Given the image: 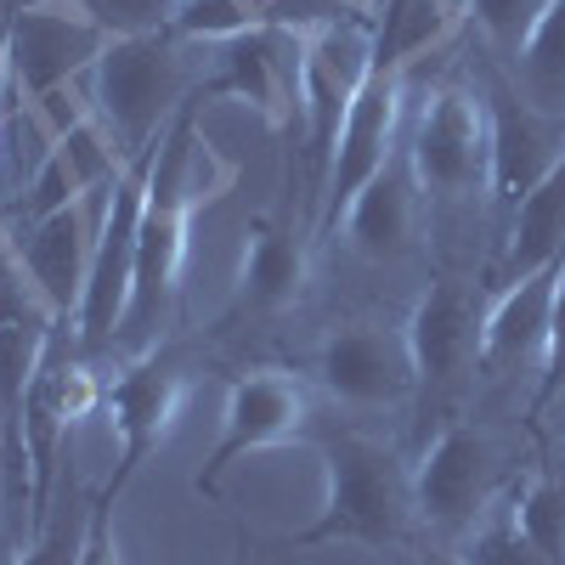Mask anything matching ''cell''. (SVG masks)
<instances>
[{"instance_id":"8992f818","label":"cell","mask_w":565,"mask_h":565,"mask_svg":"<svg viewBox=\"0 0 565 565\" xmlns=\"http://www.w3.org/2000/svg\"><path fill=\"white\" fill-rule=\"evenodd\" d=\"M373 74V18H340L306 34V79H300V170H306V199L311 221L322 204L328 170H334V148L345 114L356 103L362 79Z\"/></svg>"},{"instance_id":"4dcf8cb0","label":"cell","mask_w":565,"mask_h":565,"mask_svg":"<svg viewBox=\"0 0 565 565\" xmlns=\"http://www.w3.org/2000/svg\"><path fill=\"white\" fill-rule=\"evenodd\" d=\"M385 559H391V565H469V559H463V548H418V543L391 548Z\"/></svg>"},{"instance_id":"5b68a950","label":"cell","mask_w":565,"mask_h":565,"mask_svg":"<svg viewBox=\"0 0 565 565\" xmlns=\"http://www.w3.org/2000/svg\"><path fill=\"white\" fill-rule=\"evenodd\" d=\"M509 463L487 424L476 418H447L441 430L424 441L413 463V503L418 526L436 537H469L487 514L509 498Z\"/></svg>"},{"instance_id":"4316f807","label":"cell","mask_w":565,"mask_h":565,"mask_svg":"<svg viewBox=\"0 0 565 565\" xmlns=\"http://www.w3.org/2000/svg\"><path fill=\"white\" fill-rule=\"evenodd\" d=\"M543 12H548V0H476V7H469V18H476V29L487 40V52L503 57V63L521 57V45L532 40Z\"/></svg>"},{"instance_id":"7402d4cb","label":"cell","mask_w":565,"mask_h":565,"mask_svg":"<svg viewBox=\"0 0 565 565\" xmlns=\"http://www.w3.org/2000/svg\"><path fill=\"white\" fill-rule=\"evenodd\" d=\"M458 23L463 18H452L441 0H380V12H373V63L413 68L436 45H447Z\"/></svg>"},{"instance_id":"52a82bcc","label":"cell","mask_w":565,"mask_h":565,"mask_svg":"<svg viewBox=\"0 0 565 565\" xmlns=\"http://www.w3.org/2000/svg\"><path fill=\"white\" fill-rule=\"evenodd\" d=\"M153 159H159V141L148 153L125 159V170L108 186L97 255H90V277H85L79 311H74V345H79V356H103V351L119 345V328H125V311H130V289H136V238H141V204H148Z\"/></svg>"},{"instance_id":"2e32d148","label":"cell","mask_w":565,"mask_h":565,"mask_svg":"<svg viewBox=\"0 0 565 565\" xmlns=\"http://www.w3.org/2000/svg\"><path fill=\"white\" fill-rule=\"evenodd\" d=\"M108 186H114V181H108ZM108 186L12 232V255H18V266L29 271L34 300H45V311H52V317H68V322H74V311H79L85 277H90V255H97V232H103Z\"/></svg>"},{"instance_id":"d4e9b609","label":"cell","mask_w":565,"mask_h":565,"mask_svg":"<svg viewBox=\"0 0 565 565\" xmlns=\"http://www.w3.org/2000/svg\"><path fill=\"white\" fill-rule=\"evenodd\" d=\"M514 514L548 565H565V458L543 463L526 487H514Z\"/></svg>"},{"instance_id":"d6986e66","label":"cell","mask_w":565,"mask_h":565,"mask_svg":"<svg viewBox=\"0 0 565 565\" xmlns=\"http://www.w3.org/2000/svg\"><path fill=\"white\" fill-rule=\"evenodd\" d=\"M554 260H565V159L503 215L498 249L487 260V282L509 289V282H521Z\"/></svg>"},{"instance_id":"7c38bea8","label":"cell","mask_w":565,"mask_h":565,"mask_svg":"<svg viewBox=\"0 0 565 565\" xmlns=\"http://www.w3.org/2000/svg\"><path fill=\"white\" fill-rule=\"evenodd\" d=\"M481 317L487 295L463 277H436L407 311V351L418 367V396L441 402L481 373Z\"/></svg>"},{"instance_id":"6da1fadb","label":"cell","mask_w":565,"mask_h":565,"mask_svg":"<svg viewBox=\"0 0 565 565\" xmlns=\"http://www.w3.org/2000/svg\"><path fill=\"white\" fill-rule=\"evenodd\" d=\"M232 181H238V164L199 130V103H186L159 136L148 204H141V238H136V289L114 351L141 356L159 345V328L170 322L181 295L186 249H193V215L221 193H232Z\"/></svg>"},{"instance_id":"ffe728a7","label":"cell","mask_w":565,"mask_h":565,"mask_svg":"<svg viewBox=\"0 0 565 565\" xmlns=\"http://www.w3.org/2000/svg\"><path fill=\"white\" fill-rule=\"evenodd\" d=\"M418 221H424V199H418V181H413V164H407V148H396V159L373 175L356 204L345 210V244L362 255V260H402L418 238Z\"/></svg>"},{"instance_id":"484cf974","label":"cell","mask_w":565,"mask_h":565,"mask_svg":"<svg viewBox=\"0 0 565 565\" xmlns=\"http://www.w3.org/2000/svg\"><path fill=\"white\" fill-rule=\"evenodd\" d=\"M463 559L469 565H548L543 554H537V543L526 537V526H521V514H514V492L487 514V521L469 532L463 543Z\"/></svg>"},{"instance_id":"277c9868","label":"cell","mask_w":565,"mask_h":565,"mask_svg":"<svg viewBox=\"0 0 565 565\" xmlns=\"http://www.w3.org/2000/svg\"><path fill=\"white\" fill-rule=\"evenodd\" d=\"M402 148L418 181L424 215L452 210H487L492 204V141H487V108L481 90L436 85L430 103L402 130Z\"/></svg>"},{"instance_id":"7a4b0ae2","label":"cell","mask_w":565,"mask_h":565,"mask_svg":"<svg viewBox=\"0 0 565 565\" xmlns=\"http://www.w3.org/2000/svg\"><path fill=\"white\" fill-rule=\"evenodd\" d=\"M418 532L413 503V463H402L396 447L373 436H328L322 441V509L317 521L289 548L317 543H362V548H407Z\"/></svg>"},{"instance_id":"9c48e42d","label":"cell","mask_w":565,"mask_h":565,"mask_svg":"<svg viewBox=\"0 0 565 565\" xmlns=\"http://www.w3.org/2000/svg\"><path fill=\"white\" fill-rule=\"evenodd\" d=\"M402 130H407V68L373 63V74L362 79L356 103L345 114L340 148H334V170H328L322 204H317V221H311V244H322V238H334V232H340V221L356 204V193L396 159Z\"/></svg>"},{"instance_id":"44dd1931","label":"cell","mask_w":565,"mask_h":565,"mask_svg":"<svg viewBox=\"0 0 565 565\" xmlns=\"http://www.w3.org/2000/svg\"><path fill=\"white\" fill-rule=\"evenodd\" d=\"M311 277V249L295 238V226L271 215H255L244 232V260H238V311L249 317H282L295 311Z\"/></svg>"},{"instance_id":"9a60e30c","label":"cell","mask_w":565,"mask_h":565,"mask_svg":"<svg viewBox=\"0 0 565 565\" xmlns=\"http://www.w3.org/2000/svg\"><path fill=\"white\" fill-rule=\"evenodd\" d=\"M119 170H125V159H119V148H114V136L103 130V119L90 114V103L74 108V114H63V119L52 125V136H45L40 159H34L29 186H23V193L12 199V210H7L12 232L29 226V221H40V215H52V210H63V204H74V199L103 193Z\"/></svg>"},{"instance_id":"f1b7e54d","label":"cell","mask_w":565,"mask_h":565,"mask_svg":"<svg viewBox=\"0 0 565 565\" xmlns=\"http://www.w3.org/2000/svg\"><path fill=\"white\" fill-rule=\"evenodd\" d=\"M565 396V271L554 282V317H548V356H543V380L532 391V413H548Z\"/></svg>"},{"instance_id":"d6a6232c","label":"cell","mask_w":565,"mask_h":565,"mask_svg":"<svg viewBox=\"0 0 565 565\" xmlns=\"http://www.w3.org/2000/svg\"><path fill=\"white\" fill-rule=\"evenodd\" d=\"M18 12V0H0V29H7V18Z\"/></svg>"},{"instance_id":"ba28073f","label":"cell","mask_w":565,"mask_h":565,"mask_svg":"<svg viewBox=\"0 0 565 565\" xmlns=\"http://www.w3.org/2000/svg\"><path fill=\"white\" fill-rule=\"evenodd\" d=\"M0 34H7V85L18 103H29V114H45L108 52V29L90 23L68 0L18 7Z\"/></svg>"},{"instance_id":"8d00e7d4","label":"cell","mask_w":565,"mask_h":565,"mask_svg":"<svg viewBox=\"0 0 565 565\" xmlns=\"http://www.w3.org/2000/svg\"><path fill=\"white\" fill-rule=\"evenodd\" d=\"M175 7H181V0H175Z\"/></svg>"},{"instance_id":"30bf717a","label":"cell","mask_w":565,"mask_h":565,"mask_svg":"<svg viewBox=\"0 0 565 565\" xmlns=\"http://www.w3.org/2000/svg\"><path fill=\"white\" fill-rule=\"evenodd\" d=\"M306 34L311 29H249L215 45V68L199 79L193 103H249L266 130H295L300 125V79H306Z\"/></svg>"},{"instance_id":"e0dca14e","label":"cell","mask_w":565,"mask_h":565,"mask_svg":"<svg viewBox=\"0 0 565 565\" xmlns=\"http://www.w3.org/2000/svg\"><path fill=\"white\" fill-rule=\"evenodd\" d=\"M487 141H492V210H514L565 159V119L521 97L514 79H481Z\"/></svg>"},{"instance_id":"4fadbf2b","label":"cell","mask_w":565,"mask_h":565,"mask_svg":"<svg viewBox=\"0 0 565 565\" xmlns=\"http://www.w3.org/2000/svg\"><path fill=\"white\" fill-rule=\"evenodd\" d=\"M306 418H311V402H306V385L282 367H255V373H238L226 385V413H221V441L210 447L204 469L193 492L215 498L221 492V476L232 463H244L249 452H266V447H282L306 436Z\"/></svg>"},{"instance_id":"8fae6325","label":"cell","mask_w":565,"mask_h":565,"mask_svg":"<svg viewBox=\"0 0 565 565\" xmlns=\"http://www.w3.org/2000/svg\"><path fill=\"white\" fill-rule=\"evenodd\" d=\"M103 407H108V424L119 436V463H114V476L103 481V498L119 503L125 487L141 476V463L159 452V441L170 436V424L186 407V362L175 351H159V345L130 356L119 367V380H108Z\"/></svg>"},{"instance_id":"603a6c76","label":"cell","mask_w":565,"mask_h":565,"mask_svg":"<svg viewBox=\"0 0 565 565\" xmlns=\"http://www.w3.org/2000/svg\"><path fill=\"white\" fill-rule=\"evenodd\" d=\"M85 526H90V503H85L79 463H74V447H68V452H63V469H57L52 509H45V521L29 532V548H23L12 565H79V554H85Z\"/></svg>"},{"instance_id":"1f68e13d","label":"cell","mask_w":565,"mask_h":565,"mask_svg":"<svg viewBox=\"0 0 565 565\" xmlns=\"http://www.w3.org/2000/svg\"><path fill=\"white\" fill-rule=\"evenodd\" d=\"M441 7H447L452 18H469V7H476V0H441Z\"/></svg>"},{"instance_id":"cb8c5ba5","label":"cell","mask_w":565,"mask_h":565,"mask_svg":"<svg viewBox=\"0 0 565 565\" xmlns=\"http://www.w3.org/2000/svg\"><path fill=\"white\" fill-rule=\"evenodd\" d=\"M509 68H514V85H521L526 103L565 119V0H548V12L537 18L532 40L521 45V57Z\"/></svg>"},{"instance_id":"e575fe53","label":"cell","mask_w":565,"mask_h":565,"mask_svg":"<svg viewBox=\"0 0 565 565\" xmlns=\"http://www.w3.org/2000/svg\"><path fill=\"white\" fill-rule=\"evenodd\" d=\"M0 487H7V441H0Z\"/></svg>"},{"instance_id":"d590c367","label":"cell","mask_w":565,"mask_h":565,"mask_svg":"<svg viewBox=\"0 0 565 565\" xmlns=\"http://www.w3.org/2000/svg\"><path fill=\"white\" fill-rule=\"evenodd\" d=\"M18 7H34V0H18Z\"/></svg>"},{"instance_id":"83f0119b","label":"cell","mask_w":565,"mask_h":565,"mask_svg":"<svg viewBox=\"0 0 565 565\" xmlns=\"http://www.w3.org/2000/svg\"><path fill=\"white\" fill-rule=\"evenodd\" d=\"M90 23H103L108 40H130V34H159L175 18V0H68Z\"/></svg>"},{"instance_id":"f546056e","label":"cell","mask_w":565,"mask_h":565,"mask_svg":"<svg viewBox=\"0 0 565 565\" xmlns=\"http://www.w3.org/2000/svg\"><path fill=\"white\" fill-rule=\"evenodd\" d=\"M114 514H119V503H108L103 492L90 498V526H85V554H79V565H119Z\"/></svg>"},{"instance_id":"3957f363","label":"cell","mask_w":565,"mask_h":565,"mask_svg":"<svg viewBox=\"0 0 565 565\" xmlns=\"http://www.w3.org/2000/svg\"><path fill=\"white\" fill-rule=\"evenodd\" d=\"M90 79V114L103 119V130L114 136L119 159L148 153L164 136V125L199 97V63L186 52V40H175L170 29L159 34H130V40H108V52L97 57Z\"/></svg>"},{"instance_id":"5bb4252c","label":"cell","mask_w":565,"mask_h":565,"mask_svg":"<svg viewBox=\"0 0 565 565\" xmlns=\"http://www.w3.org/2000/svg\"><path fill=\"white\" fill-rule=\"evenodd\" d=\"M311 373L345 407H396L418 396V367L402 322H340L317 345Z\"/></svg>"},{"instance_id":"ac0fdd59","label":"cell","mask_w":565,"mask_h":565,"mask_svg":"<svg viewBox=\"0 0 565 565\" xmlns=\"http://www.w3.org/2000/svg\"><path fill=\"white\" fill-rule=\"evenodd\" d=\"M559 271H565V260L509 282V289H492L487 317H481V373L487 380H543Z\"/></svg>"},{"instance_id":"836d02e7","label":"cell","mask_w":565,"mask_h":565,"mask_svg":"<svg viewBox=\"0 0 565 565\" xmlns=\"http://www.w3.org/2000/svg\"><path fill=\"white\" fill-rule=\"evenodd\" d=\"M238 565H277V559H260V554H244Z\"/></svg>"}]
</instances>
